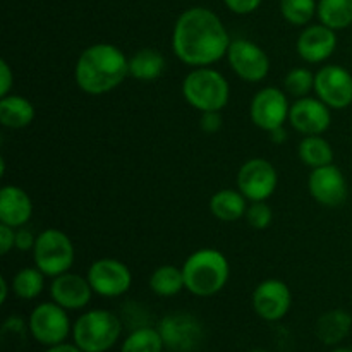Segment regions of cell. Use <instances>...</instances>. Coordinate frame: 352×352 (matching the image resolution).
<instances>
[{
    "label": "cell",
    "mask_w": 352,
    "mask_h": 352,
    "mask_svg": "<svg viewBox=\"0 0 352 352\" xmlns=\"http://www.w3.org/2000/svg\"><path fill=\"white\" fill-rule=\"evenodd\" d=\"M230 41L226 24L212 9L191 7L175 19L170 45L175 57L195 69L210 67L226 58Z\"/></svg>",
    "instance_id": "1"
},
{
    "label": "cell",
    "mask_w": 352,
    "mask_h": 352,
    "mask_svg": "<svg viewBox=\"0 0 352 352\" xmlns=\"http://www.w3.org/2000/svg\"><path fill=\"white\" fill-rule=\"evenodd\" d=\"M129 76V57L112 43H95L79 54L74 81L82 93L103 96L119 88Z\"/></svg>",
    "instance_id": "2"
},
{
    "label": "cell",
    "mask_w": 352,
    "mask_h": 352,
    "mask_svg": "<svg viewBox=\"0 0 352 352\" xmlns=\"http://www.w3.org/2000/svg\"><path fill=\"white\" fill-rule=\"evenodd\" d=\"M186 291L196 298H212L227 285L230 265L226 254L213 248H201L186 258L182 265Z\"/></svg>",
    "instance_id": "3"
},
{
    "label": "cell",
    "mask_w": 352,
    "mask_h": 352,
    "mask_svg": "<svg viewBox=\"0 0 352 352\" xmlns=\"http://www.w3.org/2000/svg\"><path fill=\"white\" fill-rule=\"evenodd\" d=\"M122 318L109 309H89L72 323V342L85 352H109L122 336Z\"/></svg>",
    "instance_id": "4"
},
{
    "label": "cell",
    "mask_w": 352,
    "mask_h": 352,
    "mask_svg": "<svg viewBox=\"0 0 352 352\" xmlns=\"http://www.w3.org/2000/svg\"><path fill=\"white\" fill-rule=\"evenodd\" d=\"M182 96L198 112H222L230 100V85L220 71L195 67L182 79Z\"/></svg>",
    "instance_id": "5"
},
{
    "label": "cell",
    "mask_w": 352,
    "mask_h": 352,
    "mask_svg": "<svg viewBox=\"0 0 352 352\" xmlns=\"http://www.w3.org/2000/svg\"><path fill=\"white\" fill-rule=\"evenodd\" d=\"M34 267L40 268L47 277L71 272L76 261V250L72 239L60 229H45L36 236L33 248Z\"/></svg>",
    "instance_id": "6"
},
{
    "label": "cell",
    "mask_w": 352,
    "mask_h": 352,
    "mask_svg": "<svg viewBox=\"0 0 352 352\" xmlns=\"http://www.w3.org/2000/svg\"><path fill=\"white\" fill-rule=\"evenodd\" d=\"M28 330L38 344L45 347L65 342L72 336V322L69 311L57 302L45 301L34 306L28 318Z\"/></svg>",
    "instance_id": "7"
},
{
    "label": "cell",
    "mask_w": 352,
    "mask_h": 352,
    "mask_svg": "<svg viewBox=\"0 0 352 352\" xmlns=\"http://www.w3.org/2000/svg\"><path fill=\"white\" fill-rule=\"evenodd\" d=\"M226 58L230 71L244 82L258 85L267 79L270 72V57L267 52L246 38H236L230 41Z\"/></svg>",
    "instance_id": "8"
},
{
    "label": "cell",
    "mask_w": 352,
    "mask_h": 352,
    "mask_svg": "<svg viewBox=\"0 0 352 352\" xmlns=\"http://www.w3.org/2000/svg\"><path fill=\"white\" fill-rule=\"evenodd\" d=\"M289 110H291L289 95L284 89L275 86L261 88L260 91L254 93L250 103L251 122L265 133L284 127L285 122H289Z\"/></svg>",
    "instance_id": "9"
},
{
    "label": "cell",
    "mask_w": 352,
    "mask_h": 352,
    "mask_svg": "<svg viewBox=\"0 0 352 352\" xmlns=\"http://www.w3.org/2000/svg\"><path fill=\"white\" fill-rule=\"evenodd\" d=\"M93 292L100 298L113 299L129 292L133 274L124 261L117 258H100L89 265L86 272Z\"/></svg>",
    "instance_id": "10"
},
{
    "label": "cell",
    "mask_w": 352,
    "mask_h": 352,
    "mask_svg": "<svg viewBox=\"0 0 352 352\" xmlns=\"http://www.w3.org/2000/svg\"><path fill=\"white\" fill-rule=\"evenodd\" d=\"M278 186L277 168L267 158H250L237 172V189L248 201H267Z\"/></svg>",
    "instance_id": "11"
},
{
    "label": "cell",
    "mask_w": 352,
    "mask_h": 352,
    "mask_svg": "<svg viewBox=\"0 0 352 352\" xmlns=\"http://www.w3.org/2000/svg\"><path fill=\"white\" fill-rule=\"evenodd\" d=\"M315 95L332 110H344L352 103V74L339 64H327L315 74Z\"/></svg>",
    "instance_id": "12"
},
{
    "label": "cell",
    "mask_w": 352,
    "mask_h": 352,
    "mask_svg": "<svg viewBox=\"0 0 352 352\" xmlns=\"http://www.w3.org/2000/svg\"><path fill=\"white\" fill-rule=\"evenodd\" d=\"M251 302L256 316L268 323H277L291 311L292 292L280 278H267L254 287Z\"/></svg>",
    "instance_id": "13"
},
{
    "label": "cell",
    "mask_w": 352,
    "mask_h": 352,
    "mask_svg": "<svg viewBox=\"0 0 352 352\" xmlns=\"http://www.w3.org/2000/svg\"><path fill=\"white\" fill-rule=\"evenodd\" d=\"M308 191L318 205L325 208H339L349 196V186L344 172L337 165L311 168L308 177Z\"/></svg>",
    "instance_id": "14"
},
{
    "label": "cell",
    "mask_w": 352,
    "mask_h": 352,
    "mask_svg": "<svg viewBox=\"0 0 352 352\" xmlns=\"http://www.w3.org/2000/svg\"><path fill=\"white\" fill-rule=\"evenodd\" d=\"M289 124L302 136H322L332 126V109L318 96L298 98L289 110Z\"/></svg>",
    "instance_id": "15"
},
{
    "label": "cell",
    "mask_w": 352,
    "mask_h": 352,
    "mask_svg": "<svg viewBox=\"0 0 352 352\" xmlns=\"http://www.w3.org/2000/svg\"><path fill=\"white\" fill-rule=\"evenodd\" d=\"M158 332L165 349L174 352H192L203 339L201 323L188 313H172L158 323Z\"/></svg>",
    "instance_id": "16"
},
{
    "label": "cell",
    "mask_w": 352,
    "mask_h": 352,
    "mask_svg": "<svg viewBox=\"0 0 352 352\" xmlns=\"http://www.w3.org/2000/svg\"><path fill=\"white\" fill-rule=\"evenodd\" d=\"M48 292H50L52 301L57 302L67 311L85 309L91 302L93 294H95L88 277H82L74 272H65V274L52 278Z\"/></svg>",
    "instance_id": "17"
},
{
    "label": "cell",
    "mask_w": 352,
    "mask_h": 352,
    "mask_svg": "<svg viewBox=\"0 0 352 352\" xmlns=\"http://www.w3.org/2000/svg\"><path fill=\"white\" fill-rule=\"evenodd\" d=\"M337 48V31L325 24H308L296 40L299 58L308 64H322L329 60Z\"/></svg>",
    "instance_id": "18"
},
{
    "label": "cell",
    "mask_w": 352,
    "mask_h": 352,
    "mask_svg": "<svg viewBox=\"0 0 352 352\" xmlns=\"http://www.w3.org/2000/svg\"><path fill=\"white\" fill-rule=\"evenodd\" d=\"M33 217V199L19 186H3L0 189V223L19 229Z\"/></svg>",
    "instance_id": "19"
},
{
    "label": "cell",
    "mask_w": 352,
    "mask_h": 352,
    "mask_svg": "<svg viewBox=\"0 0 352 352\" xmlns=\"http://www.w3.org/2000/svg\"><path fill=\"white\" fill-rule=\"evenodd\" d=\"M352 316L346 309H330L318 316L315 323V336L325 346H339L351 333Z\"/></svg>",
    "instance_id": "20"
},
{
    "label": "cell",
    "mask_w": 352,
    "mask_h": 352,
    "mask_svg": "<svg viewBox=\"0 0 352 352\" xmlns=\"http://www.w3.org/2000/svg\"><path fill=\"white\" fill-rule=\"evenodd\" d=\"M167 67L164 54L157 48H141L129 57V76L140 82H153Z\"/></svg>",
    "instance_id": "21"
},
{
    "label": "cell",
    "mask_w": 352,
    "mask_h": 352,
    "mask_svg": "<svg viewBox=\"0 0 352 352\" xmlns=\"http://www.w3.org/2000/svg\"><path fill=\"white\" fill-rule=\"evenodd\" d=\"M248 210V198L239 189H220L210 198V212L220 222H237L244 219Z\"/></svg>",
    "instance_id": "22"
},
{
    "label": "cell",
    "mask_w": 352,
    "mask_h": 352,
    "mask_svg": "<svg viewBox=\"0 0 352 352\" xmlns=\"http://www.w3.org/2000/svg\"><path fill=\"white\" fill-rule=\"evenodd\" d=\"M34 105L21 95L0 96V124L7 129H24L34 120Z\"/></svg>",
    "instance_id": "23"
},
{
    "label": "cell",
    "mask_w": 352,
    "mask_h": 352,
    "mask_svg": "<svg viewBox=\"0 0 352 352\" xmlns=\"http://www.w3.org/2000/svg\"><path fill=\"white\" fill-rule=\"evenodd\" d=\"M148 285L158 298H174L186 289L182 268L175 265H162L151 272Z\"/></svg>",
    "instance_id": "24"
},
{
    "label": "cell",
    "mask_w": 352,
    "mask_h": 352,
    "mask_svg": "<svg viewBox=\"0 0 352 352\" xmlns=\"http://www.w3.org/2000/svg\"><path fill=\"white\" fill-rule=\"evenodd\" d=\"M298 157L309 168L325 167L333 164V148L323 136H302L298 144Z\"/></svg>",
    "instance_id": "25"
},
{
    "label": "cell",
    "mask_w": 352,
    "mask_h": 352,
    "mask_svg": "<svg viewBox=\"0 0 352 352\" xmlns=\"http://www.w3.org/2000/svg\"><path fill=\"white\" fill-rule=\"evenodd\" d=\"M45 278H47V275L38 267L21 268L14 274L12 280H10L12 292L21 301H34L43 292Z\"/></svg>",
    "instance_id": "26"
},
{
    "label": "cell",
    "mask_w": 352,
    "mask_h": 352,
    "mask_svg": "<svg viewBox=\"0 0 352 352\" xmlns=\"http://www.w3.org/2000/svg\"><path fill=\"white\" fill-rule=\"evenodd\" d=\"M316 17L333 31L347 30L352 26V0H318Z\"/></svg>",
    "instance_id": "27"
},
{
    "label": "cell",
    "mask_w": 352,
    "mask_h": 352,
    "mask_svg": "<svg viewBox=\"0 0 352 352\" xmlns=\"http://www.w3.org/2000/svg\"><path fill=\"white\" fill-rule=\"evenodd\" d=\"M164 349L165 344L158 329L143 325L127 333L119 352H164Z\"/></svg>",
    "instance_id": "28"
},
{
    "label": "cell",
    "mask_w": 352,
    "mask_h": 352,
    "mask_svg": "<svg viewBox=\"0 0 352 352\" xmlns=\"http://www.w3.org/2000/svg\"><path fill=\"white\" fill-rule=\"evenodd\" d=\"M318 0H280V14L289 24L305 28L316 17Z\"/></svg>",
    "instance_id": "29"
},
{
    "label": "cell",
    "mask_w": 352,
    "mask_h": 352,
    "mask_svg": "<svg viewBox=\"0 0 352 352\" xmlns=\"http://www.w3.org/2000/svg\"><path fill=\"white\" fill-rule=\"evenodd\" d=\"M284 91L296 100L309 96V93L315 91V72L308 67L291 69L284 78Z\"/></svg>",
    "instance_id": "30"
},
{
    "label": "cell",
    "mask_w": 352,
    "mask_h": 352,
    "mask_svg": "<svg viewBox=\"0 0 352 352\" xmlns=\"http://www.w3.org/2000/svg\"><path fill=\"white\" fill-rule=\"evenodd\" d=\"M244 220L254 230H265L272 226L274 210L267 201H250Z\"/></svg>",
    "instance_id": "31"
},
{
    "label": "cell",
    "mask_w": 352,
    "mask_h": 352,
    "mask_svg": "<svg viewBox=\"0 0 352 352\" xmlns=\"http://www.w3.org/2000/svg\"><path fill=\"white\" fill-rule=\"evenodd\" d=\"M263 0H223V6L236 16H250L256 12Z\"/></svg>",
    "instance_id": "32"
},
{
    "label": "cell",
    "mask_w": 352,
    "mask_h": 352,
    "mask_svg": "<svg viewBox=\"0 0 352 352\" xmlns=\"http://www.w3.org/2000/svg\"><path fill=\"white\" fill-rule=\"evenodd\" d=\"M222 124V112H203L199 117V129L205 134H217Z\"/></svg>",
    "instance_id": "33"
},
{
    "label": "cell",
    "mask_w": 352,
    "mask_h": 352,
    "mask_svg": "<svg viewBox=\"0 0 352 352\" xmlns=\"http://www.w3.org/2000/svg\"><path fill=\"white\" fill-rule=\"evenodd\" d=\"M14 88V71L6 58L0 60V96H7Z\"/></svg>",
    "instance_id": "34"
},
{
    "label": "cell",
    "mask_w": 352,
    "mask_h": 352,
    "mask_svg": "<svg viewBox=\"0 0 352 352\" xmlns=\"http://www.w3.org/2000/svg\"><path fill=\"white\" fill-rule=\"evenodd\" d=\"M16 248V229L0 223V254H9Z\"/></svg>",
    "instance_id": "35"
},
{
    "label": "cell",
    "mask_w": 352,
    "mask_h": 352,
    "mask_svg": "<svg viewBox=\"0 0 352 352\" xmlns=\"http://www.w3.org/2000/svg\"><path fill=\"white\" fill-rule=\"evenodd\" d=\"M36 236H34L30 229H26V227H19V229H16V250L33 251L34 243H36Z\"/></svg>",
    "instance_id": "36"
},
{
    "label": "cell",
    "mask_w": 352,
    "mask_h": 352,
    "mask_svg": "<svg viewBox=\"0 0 352 352\" xmlns=\"http://www.w3.org/2000/svg\"><path fill=\"white\" fill-rule=\"evenodd\" d=\"M45 352H85V351L79 349L74 342H67V340H65V342L55 344V346L47 347V351Z\"/></svg>",
    "instance_id": "37"
},
{
    "label": "cell",
    "mask_w": 352,
    "mask_h": 352,
    "mask_svg": "<svg viewBox=\"0 0 352 352\" xmlns=\"http://www.w3.org/2000/svg\"><path fill=\"white\" fill-rule=\"evenodd\" d=\"M268 136H270V141L275 144H284L285 141H287V131H285V127H278V129L272 131V133H268Z\"/></svg>",
    "instance_id": "38"
},
{
    "label": "cell",
    "mask_w": 352,
    "mask_h": 352,
    "mask_svg": "<svg viewBox=\"0 0 352 352\" xmlns=\"http://www.w3.org/2000/svg\"><path fill=\"white\" fill-rule=\"evenodd\" d=\"M9 289H12L10 282H7L6 277L0 278V305H6L9 298Z\"/></svg>",
    "instance_id": "39"
},
{
    "label": "cell",
    "mask_w": 352,
    "mask_h": 352,
    "mask_svg": "<svg viewBox=\"0 0 352 352\" xmlns=\"http://www.w3.org/2000/svg\"><path fill=\"white\" fill-rule=\"evenodd\" d=\"M330 352H352V349H349V347H337V349H333Z\"/></svg>",
    "instance_id": "40"
},
{
    "label": "cell",
    "mask_w": 352,
    "mask_h": 352,
    "mask_svg": "<svg viewBox=\"0 0 352 352\" xmlns=\"http://www.w3.org/2000/svg\"><path fill=\"white\" fill-rule=\"evenodd\" d=\"M248 352H270V351H265V349H253V351H248Z\"/></svg>",
    "instance_id": "41"
}]
</instances>
